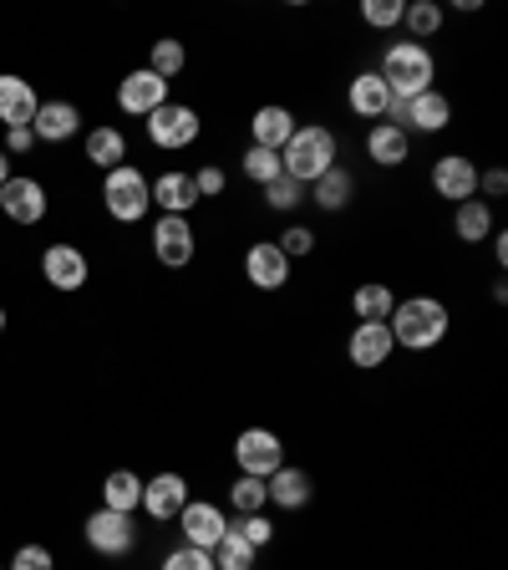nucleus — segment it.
Returning a JSON list of instances; mask_svg holds the SVG:
<instances>
[{
  "label": "nucleus",
  "instance_id": "0eeeda50",
  "mask_svg": "<svg viewBox=\"0 0 508 570\" xmlns=\"http://www.w3.org/2000/svg\"><path fill=\"white\" fill-rule=\"evenodd\" d=\"M199 112L193 107H183V102H163L148 118V138H153V148H163V154H178V148H189L193 138H199Z\"/></svg>",
  "mask_w": 508,
  "mask_h": 570
},
{
  "label": "nucleus",
  "instance_id": "4c0bfd02",
  "mask_svg": "<svg viewBox=\"0 0 508 570\" xmlns=\"http://www.w3.org/2000/svg\"><path fill=\"white\" fill-rule=\"evenodd\" d=\"M163 570H213V556L209 550H193V546H178V550H168Z\"/></svg>",
  "mask_w": 508,
  "mask_h": 570
},
{
  "label": "nucleus",
  "instance_id": "4be33fe9",
  "mask_svg": "<svg viewBox=\"0 0 508 570\" xmlns=\"http://www.w3.org/2000/svg\"><path fill=\"white\" fill-rule=\"evenodd\" d=\"M346 102H351L356 118H371V122H381L391 112V92H387V82H381L377 71H356V82H351V92H346Z\"/></svg>",
  "mask_w": 508,
  "mask_h": 570
},
{
  "label": "nucleus",
  "instance_id": "473e14b6",
  "mask_svg": "<svg viewBox=\"0 0 508 570\" xmlns=\"http://www.w3.org/2000/svg\"><path fill=\"white\" fill-rule=\"evenodd\" d=\"M183 41H173V36H163V41H153V57H148V71H153V77H178V71H183Z\"/></svg>",
  "mask_w": 508,
  "mask_h": 570
},
{
  "label": "nucleus",
  "instance_id": "b1692460",
  "mask_svg": "<svg viewBox=\"0 0 508 570\" xmlns=\"http://www.w3.org/2000/svg\"><path fill=\"white\" fill-rule=\"evenodd\" d=\"M153 204H163V214H183L189 219V209L199 204V189H193V174H178V168H168V174H158L153 184Z\"/></svg>",
  "mask_w": 508,
  "mask_h": 570
},
{
  "label": "nucleus",
  "instance_id": "2f4dec72",
  "mask_svg": "<svg viewBox=\"0 0 508 570\" xmlns=\"http://www.w3.org/2000/svg\"><path fill=\"white\" fill-rule=\"evenodd\" d=\"M402 26L417 36V41H427V36L442 31V6L438 0H412V6L402 11Z\"/></svg>",
  "mask_w": 508,
  "mask_h": 570
},
{
  "label": "nucleus",
  "instance_id": "c9c22d12",
  "mask_svg": "<svg viewBox=\"0 0 508 570\" xmlns=\"http://www.w3.org/2000/svg\"><path fill=\"white\" fill-rule=\"evenodd\" d=\"M402 0H367L361 6V21L371 26V31H387V26H402Z\"/></svg>",
  "mask_w": 508,
  "mask_h": 570
},
{
  "label": "nucleus",
  "instance_id": "393cba45",
  "mask_svg": "<svg viewBox=\"0 0 508 570\" xmlns=\"http://www.w3.org/2000/svg\"><path fill=\"white\" fill-rule=\"evenodd\" d=\"M87 158H92L102 174H112V168H122V158H128V138H122V128H92L87 132Z\"/></svg>",
  "mask_w": 508,
  "mask_h": 570
},
{
  "label": "nucleus",
  "instance_id": "a211bd4d",
  "mask_svg": "<svg viewBox=\"0 0 508 570\" xmlns=\"http://www.w3.org/2000/svg\"><path fill=\"white\" fill-rule=\"evenodd\" d=\"M265 489H270V504L275 510H306L310 499H316V484H310L306 469H290V463H280L270 479H265Z\"/></svg>",
  "mask_w": 508,
  "mask_h": 570
},
{
  "label": "nucleus",
  "instance_id": "6e6552de",
  "mask_svg": "<svg viewBox=\"0 0 508 570\" xmlns=\"http://www.w3.org/2000/svg\"><path fill=\"white\" fill-rule=\"evenodd\" d=\"M87 546H92L97 556H132L138 524H132V514H122V510H97L92 520H87Z\"/></svg>",
  "mask_w": 508,
  "mask_h": 570
},
{
  "label": "nucleus",
  "instance_id": "9b49d317",
  "mask_svg": "<svg viewBox=\"0 0 508 570\" xmlns=\"http://www.w3.org/2000/svg\"><path fill=\"white\" fill-rule=\"evenodd\" d=\"M0 214H11L16 225H41L47 219V189L26 174H11L0 189Z\"/></svg>",
  "mask_w": 508,
  "mask_h": 570
},
{
  "label": "nucleus",
  "instance_id": "cd10ccee",
  "mask_svg": "<svg viewBox=\"0 0 508 570\" xmlns=\"http://www.w3.org/2000/svg\"><path fill=\"white\" fill-rule=\"evenodd\" d=\"M452 229H458V239H468V245L488 239V235H494V204L462 199V204H458V219H452Z\"/></svg>",
  "mask_w": 508,
  "mask_h": 570
},
{
  "label": "nucleus",
  "instance_id": "ddd939ff",
  "mask_svg": "<svg viewBox=\"0 0 508 570\" xmlns=\"http://www.w3.org/2000/svg\"><path fill=\"white\" fill-rule=\"evenodd\" d=\"M432 189L442 194L448 204H462V199H478V164L462 154H448L432 164Z\"/></svg>",
  "mask_w": 508,
  "mask_h": 570
},
{
  "label": "nucleus",
  "instance_id": "20e7f679",
  "mask_svg": "<svg viewBox=\"0 0 508 570\" xmlns=\"http://www.w3.org/2000/svg\"><path fill=\"white\" fill-rule=\"evenodd\" d=\"M102 204L112 219H122V225H138L142 214L153 209V189H148V178L138 174L132 164L112 168V174L102 178Z\"/></svg>",
  "mask_w": 508,
  "mask_h": 570
},
{
  "label": "nucleus",
  "instance_id": "a19ab883",
  "mask_svg": "<svg viewBox=\"0 0 508 570\" xmlns=\"http://www.w3.org/2000/svg\"><path fill=\"white\" fill-rule=\"evenodd\" d=\"M193 189H199V199H213V194H225V168H199L193 174Z\"/></svg>",
  "mask_w": 508,
  "mask_h": 570
},
{
  "label": "nucleus",
  "instance_id": "f704fd0d",
  "mask_svg": "<svg viewBox=\"0 0 508 570\" xmlns=\"http://www.w3.org/2000/svg\"><path fill=\"white\" fill-rule=\"evenodd\" d=\"M265 204H270V209H280V214L300 209V204H306V184H296L290 174H280L275 184H265Z\"/></svg>",
  "mask_w": 508,
  "mask_h": 570
},
{
  "label": "nucleus",
  "instance_id": "e433bc0d",
  "mask_svg": "<svg viewBox=\"0 0 508 570\" xmlns=\"http://www.w3.org/2000/svg\"><path fill=\"white\" fill-rule=\"evenodd\" d=\"M235 530L245 534V540H249V546H255V550H265V546H270V540H275V524L265 520V514H239V520H235Z\"/></svg>",
  "mask_w": 508,
  "mask_h": 570
},
{
  "label": "nucleus",
  "instance_id": "7c9ffc66",
  "mask_svg": "<svg viewBox=\"0 0 508 570\" xmlns=\"http://www.w3.org/2000/svg\"><path fill=\"white\" fill-rule=\"evenodd\" d=\"M229 504H235V520H239V514H265V510H270V489H265V479L239 474L235 489H229Z\"/></svg>",
  "mask_w": 508,
  "mask_h": 570
},
{
  "label": "nucleus",
  "instance_id": "2eb2a0df",
  "mask_svg": "<svg viewBox=\"0 0 508 570\" xmlns=\"http://www.w3.org/2000/svg\"><path fill=\"white\" fill-rule=\"evenodd\" d=\"M245 275L255 291H280V285L290 281V261H285V249L275 245V239H255L245 255Z\"/></svg>",
  "mask_w": 508,
  "mask_h": 570
},
{
  "label": "nucleus",
  "instance_id": "39448f33",
  "mask_svg": "<svg viewBox=\"0 0 508 570\" xmlns=\"http://www.w3.org/2000/svg\"><path fill=\"white\" fill-rule=\"evenodd\" d=\"M381 122H397L407 138H412V132H442L452 122V102L438 92V87H427V92L407 97V102H397V97H391V112Z\"/></svg>",
  "mask_w": 508,
  "mask_h": 570
},
{
  "label": "nucleus",
  "instance_id": "6ab92c4d",
  "mask_svg": "<svg viewBox=\"0 0 508 570\" xmlns=\"http://www.w3.org/2000/svg\"><path fill=\"white\" fill-rule=\"evenodd\" d=\"M296 128H300L296 112H290V107H280V102H270V107H260V112H255V122H249V138H255V148H270V154H280Z\"/></svg>",
  "mask_w": 508,
  "mask_h": 570
},
{
  "label": "nucleus",
  "instance_id": "f257e3e1",
  "mask_svg": "<svg viewBox=\"0 0 508 570\" xmlns=\"http://www.w3.org/2000/svg\"><path fill=\"white\" fill-rule=\"evenodd\" d=\"M387 326H391V342H397V346H407V352H432V346L448 336L452 316H448V306H442V301L412 296V301H402V306H391Z\"/></svg>",
  "mask_w": 508,
  "mask_h": 570
},
{
  "label": "nucleus",
  "instance_id": "a18cd8bd",
  "mask_svg": "<svg viewBox=\"0 0 508 570\" xmlns=\"http://www.w3.org/2000/svg\"><path fill=\"white\" fill-rule=\"evenodd\" d=\"M6 178H11V158L0 154V189H6Z\"/></svg>",
  "mask_w": 508,
  "mask_h": 570
},
{
  "label": "nucleus",
  "instance_id": "c756f323",
  "mask_svg": "<svg viewBox=\"0 0 508 570\" xmlns=\"http://www.w3.org/2000/svg\"><path fill=\"white\" fill-rule=\"evenodd\" d=\"M391 306H397V296H391V285H356V296H351V311L356 321H387Z\"/></svg>",
  "mask_w": 508,
  "mask_h": 570
},
{
  "label": "nucleus",
  "instance_id": "f8f14e48",
  "mask_svg": "<svg viewBox=\"0 0 508 570\" xmlns=\"http://www.w3.org/2000/svg\"><path fill=\"white\" fill-rule=\"evenodd\" d=\"M153 255L168 265V271H183L193 261V225L183 214H163L153 225Z\"/></svg>",
  "mask_w": 508,
  "mask_h": 570
},
{
  "label": "nucleus",
  "instance_id": "37998d69",
  "mask_svg": "<svg viewBox=\"0 0 508 570\" xmlns=\"http://www.w3.org/2000/svg\"><path fill=\"white\" fill-rule=\"evenodd\" d=\"M6 148H11V154L31 148V128H11V132H6Z\"/></svg>",
  "mask_w": 508,
  "mask_h": 570
},
{
  "label": "nucleus",
  "instance_id": "ea45409f",
  "mask_svg": "<svg viewBox=\"0 0 508 570\" xmlns=\"http://www.w3.org/2000/svg\"><path fill=\"white\" fill-rule=\"evenodd\" d=\"M6 570H57V560H51V550L47 546H21L11 556V566Z\"/></svg>",
  "mask_w": 508,
  "mask_h": 570
},
{
  "label": "nucleus",
  "instance_id": "7ed1b4c3",
  "mask_svg": "<svg viewBox=\"0 0 508 570\" xmlns=\"http://www.w3.org/2000/svg\"><path fill=\"white\" fill-rule=\"evenodd\" d=\"M377 77L387 82V92L397 97V102H407V97H417V92H427V87H432L438 61H432V51H427L422 41H397V47H387Z\"/></svg>",
  "mask_w": 508,
  "mask_h": 570
},
{
  "label": "nucleus",
  "instance_id": "f03ea898",
  "mask_svg": "<svg viewBox=\"0 0 508 570\" xmlns=\"http://www.w3.org/2000/svg\"><path fill=\"white\" fill-rule=\"evenodd\" d=\"M280 164L285 174L296 178V184H316L320 174H331L336 168V132L320 128V122H300L296 132H290V142L280 148Z\"/></svg>",
  "mask_w": 508,
  "mask_h": 570
},
{
  "label": "nucleus",
  "instance_id": "5701e85b",
  "mask_svg": "<svg viewBox=\"0 0 508 570\" xmlns=\"http://www.w3.org/2000/svg\"><path fill=\"white\" fill-rule=\"evenodd\" d=\"M77 128H82V112L71 102H41L31 118V138H41V142H67Z\"/></svg>",
  "mask_w": 508,
  "mask_h": 570
},
{
  "label": "nucleus",
  "instance_id": "aec40b11",
  "mask_svg": "<svg viewBox=\"0 0 508 570\" xmlns=\"http://www.w3.org/2000/svg\"><path fill=\"white\" fill-rule=\"evenodd\" d=\"M36 87L26 82V77H0V122L6 128H31V118H36Z\"/></svg>",
  "mask_w": 508,
  "mask_h": 570
},
{
  "label": "nucleus",
  "instance_id": "9d476101",
  "mask_svg": "<svg viewBox=\"0 0 508 570\" xmlns=\"http://www.w3.org/2000/svg\"><path fill=\"white\" fill-rule=\"evenodd\" d=\"M178 524H183V546L213 550L219 540H225V530H229V514L219 510V504H203V499H193V504H183V510H178Z\"/></svg>",
  "mask_w": 508,
  "mask_h": 570
},
{
  "label": "nucleus",
  "instance_id": "58836bf2",
  "mask_svg": "<svg viewBox=\"0 0 508 570\" xmlns=\"http://www.w3.org/2000/svg\"><path fill=\"white\" fill-rule=\"evenodd\" d=\"M275 245L285 249V261H300V255H310V249H316V235H310L306 225H290L280 239H275Z\"/></svg>",
  "mask_w": 508,
  "mask_h": 570
},
{
  "label": "nucleus",
  "instance_id": "dca6fc26",
  "mask_svg": "<svg viewBox=\"0 0 508 570\" xmlns=\"http://www.w3.org/2000/svg\"><path fill=\"white\" fill-rule=\"evenodd\" d=\"M41 275H47L51 291H82L92 265H87V255L77 245H51L47 255H41Z\"/></svg>",
  "mask_w": 508,
  "mask_h": 570
},
{
  "label": "nucleus",
  "instance_id": "f3484780",
  "mask_svg": "<svg viewBox=\"0 0 508 570\" xmlns=\"http://www.w3.org/2000/svg\"><path fill=\"white\" fill-rule=\"evenodd\" d=\"M189 504V484H183V474H153L148 484H142V504L138 510H148L153 520H178V510Z\"/></svg>",
  "mask_w": 508,
  "mask_h": 570
},
{
  "label": "nucleus",
  "instance_id": "49530a36",
  "mask_svg": "<svg viewBox=\"0 0 508 570\" xmlns=\"http://www.w3.org/2000/svg\"><path fill=\"white\" fill-rule=\"evenodd\" d=\"M0 332H6V311H0Z\"/></svg>",
  "mask_w": 508,
  "mask_h": 570
},
{
  "label": "nucleus",
  "instance_id": "bb28decb",
  "mask_svg": "<svg viewBox=\"0 0 508 570\" xmlns=\"http://www.w3.org/2000/svg\"><path fill=\"white\" fill-rule=\"evenodd\" d=\"M138 504H142V479L132 474V469H112V474H107V484H102V510L132 514Z\"/></svg>",
  "mask_w": 508,
  "mask_h": 570
},
{
  "label": "nucleus",
  "instance_id": "c85d7f7f",
  "mask_svg": "<svg viewBox=\"0 0 508 570\" xmlns=\"http://www.w3.org/2000/svg\"><path fill=\"white\" fill-rule=\"evenodd\" d=\"M209 556H213V570H255V556H260V550L249 546L245 534H239L235 524H229L225 540H219V546H213Z\"/></svg>",
  "mask_w": 508,
  "mask_h": 570
},
{
  "label": "nucleus",
  "instance_id": "72a5a7b5",
  "mask_svg": "<svg viewBox=\"0 0 508 570\" xmlns=\"http://www.w3.org/2000/svg\"><path fill=\"white\" fill-rule=\"evenodd\" d=\"M285 174V164H280V154H270V148H255L249 142V154H245V178H255V184H275V178Z\"/></svg>",
  "mask_w": 508,
  "mask_h": 570
},
{
  "label": "nucleus",
  "instance_id": "79ce46f5",
  "mask_svg": "<svg viewBox=\"0 0 508 570\" xmlns=\"http://www.w3.org/2000/svg\"><path fill=\"white\" fill-rule=\"evenodd\" d=\"M478 189H484L488 199H504V194H508V174H504V168H488V174H478Z\"/></svg>",
  "mask_w": 508,
  "mask_h": 570
},
{
  "label": "nucleus",
  "instance_id": "1a4fd4ad",
  "mask_svg": "<svg viewBox=\"0 0 508 570\" xmlns=\"http://www.w3.org/2000/svg\"><path fill=\"white\" fill-rule=\"evenodd\" d=\"M163 102H168V82L163 77H153L148 67L128 71V77L118 82V107L122 112H132V118H153Z\"/></svg>",
  "mask_w": 508,
  "mask_h": 570
},
{
  "label": "nucleus",
  "instance_id": "c03bdc74",
  "mask_svg": "<svg viewBox=\"0 0 508 570\" xmlns=\"http://www.w3.org/2000/svg\"><path fill=\"white\" fill-rule=\"evenodd\" d=\"M494 255H498V265H508V235H494Z\"/></svg>",
  "mask_w": 508,
  "mask_h": 570
},
{
  "label": "nucleus",
  "instance_id": "423d86ee",
  "mask_svg": "<svg viewBox=\"0 0 508 570\" xmlns=\"http://www.w3.org/2000/svg\"><path fill=\"white\" fill-rule=\"evenodd\" d=\"M235 463H239V474H249V479H270L285 463L280 433L275 428H245L235 439Z\"/></svg>",
  "mask_w": 508,
  "mask_h": 570
},
{
  "label": "nucleus",
  "instance_id": "a878e982",
  "mask_svg": "<svg viewBox=\"0 0 508 570\" xmlns=\"http://www.w3.org/2000/svg\"><path fill=\"white\" fill-rule=\"evenodd\" d=\"M310 194H316V209L341 214L346 204L356 199V178L346 174V168H331V174H320L316 184H310Z\"/></svg>",
  "mask_w": 508,
  "mask_h": 570
},
{
  "label": "nucleus",
  "instance_id": "412c9836",
  "mask_svg": "<svg viewBox=\"0 0 508 570\" xmlns=\"http://www.w3.org/2000/svg\"><path fill=\"white\" fill-rule=\"evenodd\" d=\"M407 154H412V138H407L397 122H371L367 132V158L377 168H402Z\"/></svg>",
  "mask_w": 508,
  "mask_h": 570
},
{
  "label": "nucleus",
  "instance_id": "4468645a",
  "mask_svg": "<svg viewBox=\"0 0 508 570\" xmlns=\"http://www.w3.org/2000/svg\"><path fill=\"white\" fill-rule=\"evenodd\" d=\"M391 352H397V342H391V326H387V321H361V326L351 332V342H346L351 367H361V372L381 367Z\"/></svg>",
  "mask_w": 508,
  "mask_h": 570
}]
</instances>
